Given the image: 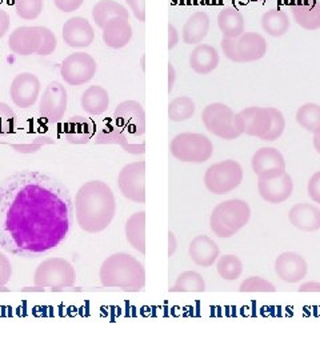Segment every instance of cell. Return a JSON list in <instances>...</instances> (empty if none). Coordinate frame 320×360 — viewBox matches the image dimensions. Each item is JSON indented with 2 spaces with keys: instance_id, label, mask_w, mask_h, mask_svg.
Here are the masks:
<instances>
[{
  "instance_id": "cell-6",
  "label": "cell",
  "mask_w": 320,
  "mask_h": 360,
  "mask_svg": "<svg viewBox=\"0 0 320 360\" xmlns=\"http://www.w3.org/2000/svg\"><path fill=\"white\" fill-rule=\"evenodd\" d=\"M220 46L224 56L235 63L256 62L267 53V41L257 32H244L236 38H223Z\"/></svg>"
},
{
  "instance_id": "cell-24",
  "label": "cell",
  "mask_w": 320,
  "mask_h": 360,
  "mask_svg": "<svg viewBox=\"0 0 320 360\" xmlns=\"http://www.w3.org/2000/svg\"><path fill=\"white\" fill-rule=\"evenodd\" d=\"M288 220L300 231H318L320 230V208L311 203H297L290 210Z\"/></svg>"
},
{
  "instance_id": "cell-54",
  "label": "cell",
  "mask_w": 320,
  "mask_h": 360,
  "mask_svg": "<svg viewBox=\"0 0 320 360\" xmlns=\"http://www.w3.org/2000/svg\"><path fill=\"white\" fill-rule=\"evenodd\" d=\"M252 1H256V3H266L267 0H252Z\"/></svg>"
},
{
  "instance_id": "cell-55",
  "label": "cell",
  "mask_w": 320,
  "mask_h": 360,
  "mask_svg": "<svg viewBox=\"0 0 320 360\" xmlns=\"http://www.w3.org/2000/svg\"><path fill=\"white\" fill-rule=\"evenodd\" d=\"M141 67H143V70H144V56L141 58Z\"/></svg>"
},
{
  "instance_id": "cell-48",
  "label": "cell",
  "mask_w": 320,
  "mask_h": 360,
  "mask_svg": "<svg viewBox=\"0 0 320 360\" xmlns=\"http://www.w3.org/2000/svg\"><path fill=\"white\" fill-rule=\"evenodd\" d=\"M179 39V31L177 30V27L169 23L168 25V50L169 51L178 46Z\"/></svg>"
},
{
  "instance_id": "cell-4",
  "label": "cell",
  "mask_w": 320,
  "mask_h": 360,
  "mask_svg": "<svg viewBox=\"0 0 320 360\" xmlns=\"http://www.w3.org/2000/svg\"><path fill=\"white\" fill-rule=\"evenodd\" d=\"M251 218V208L242 199H230L214 208L210 227L219 238H231L241 231Z\"/></svg>"
},
{
  "instance_id": "cell-42",
  "label": "cell",
  "mask_w": 320,
  "mask_h": 360,
  "mask_svg": "<svg viewBox=\"0 0 320 360\" xmlns=\"http://www.w3.org/2000/svg\"><path fill=\"white\" fill-rule=\"evenodd\" d=\"M286 129V120L282 112L276 108L272 110V124L269 129V134L263 138L264 142H274L282 136L283 132Z\"/></svg>"
},
{
  "instance_id": "cell-31",
  "label": "cell",
  "mask_w": 320,
  "mask_h": 360,
  "mask_svg": "<svg viewBox=\"0 0 320 360\" xmlns=\"http://www.w3.org/2000/svg\"><path fill=\"white\" fill-rule=\"evenodd\" d=\"M117 16L129 19V13L123 4L115 0H101L92 8V19L99 28H103L111 19Z\"/></svg>"
},
{
  "instance_id": "cell-18",
  "label": "cell",
  "mask_w": 320,
  "mask_h": 360,
  "mask_svg": "<svg viewBox=\"0 0 320 360\" xmlns=\"http://www.w3.org/2000/svg\"><path fill=\"white\" fill-rule=\"evenodd\" d=\"M257 191L267 203L279 205L291 198L294 193V181L287 172H284L274 179L257 180Z\"/></svg>"
},
{
  "instance_id": "cell-22",
  "label": "cell",
  "mask_w": 320,
  "mask_h": 360,
  "mask_svg": "<svg viewBox=\"0 0 320 360\" xmlns=\"http://www.w3.org/2000/svg\"><path fill=\"white\" fill-rule=\"evenodd\" d=\"M188 254L196 266L208 269L214 266V263L218 260V257H220V250L218 245L210 236L199 235L192 239L188 247Z\"/></svg>"
},
{
  "instance_id": "cell-8",
  "label": "cell",
  "mask_w": 320,
  "mask_h": 360,
  "mask_svg": "<svg viewBox=\"0 0 320 360\" xmlns=\"http://www.w3.org/2000/svg\"><path fill=\"white\" fill-rule=\"evenodd\" d=\"M171 154L184 163H205L214 154V144L196 132H181L169 143Z\"/></svg>"
},
{
  "instance_id": "cell-40",
  "label": "cell",
  "mask_w": 320,
  "mask_h": 360,
  "mask_svg": "<svg viewBox=\"0 0 320 360\" xmlns=\"http://www.w3.org/2000/svg\"><path fill=\"white\" fill-rule=\"evenodd\" d=\"M241 292H275V285L260 278V276H251L243 281L239 285Z\"/></svg>"
},
{
  "instance_id": "cell-38",
  "label": "cell",
  "mask_w": 320,
  "mask_h": 360,
  "mask_svg": "<svg viewBox=\"0 0 320 360\" xmlns=\"http://www.w3.org/2000/svg\"><path fill=\"white\" fill-rule=\"evenodd\" d=\"M26 142L23 143H11L10 146L13 147L15 151L18 153H22V154H32V153H37L39 151L43 146L46 144H52L53 141L50 139L49 136H46L44 134H38V132H34L31 136H27Z\"/></svg>"
},
{
  "instance_id": "cell-35",
  "label": "cell",
  "mask_w": 320,
  "mask_h": 360,
  "mask_svg": "<svg viewBox=\"0 0 320 360\" xmlns=\"http://www.w3.org/2000/svg\"><path fill=\"white\" fill-rule=\"evenodd\" d=\"M296 122L302 129L308 132H316L320 129V105L316 103H306L296 111Z\"/></svg>"
},
{
  "instance_id": "cell-29",
  "label": "cell",
  "mask_w": 320,
  "mask_h": 360,
  "mask_svg": "<svg viewBox=\"0 0 320 360\" xmlns=\"http://www.w3.org/2000/svg\"><path fill=\"white\" fill-rule=\"evenodd\" d=\"M94 123L83 116H72L64 126L67 141L72 144H84L94 136Z\"/></svg>"
},
{
  "instance_id": "cell-14",
  "label": "cell",
  "mask_w": 320,
  "mask_h": 360,
  "mask_svg": "<svg viewBox=\"0 0 320 360\" xmlns=\"http://www.w3.org/2000/svg\"><path fill=\"white\" fill-rule=\"evenodd\" d=\"M41 91L39 77L32 72H20L13 77L10 96L13 103L19 108H30L38 102Z\"/></svg>"
},
{
  "instance_id": "cell-21",
  "label": "cell",
  "mask_w": 320,
  "mask_h": 360,
  "mask_svg": "<svg viewBox=\"0 0 320 360\" xmlns=\"http://www.w3.org/2000/svg\"><path fill=\"white\" fill-rule=\"evenodd\" d=\"M102 31L104 44L114 50L124 49L132 39V27L128 18L117 16L111 19L103 27Z\"/></svg>"
},
{
  "instance_id": "cell-7",
  "label": "cell",
  "mask_w": 320,
  "mask_h": 360,
  "mask_svg": "<svg viewBox=\"0 0 320 360\" xmlns=\"http://www.w3.org/2000/svg\"><path fill=\"white\" fill-rule=\"evenodd\" d=\"M77 281L74 266L63 257H50L43 260L34 274V283L52 291L72 287Z\"/></svg>"
},
{
  "instance_id": "cell-3",
  "label": "cell",
  "mask_w": 320,
  "mask_h": 360,
  "mask_svg": "<svg viewBox=\"0 0 320 360\" xmlns=\"http://www.w3.org/2000/svg\"><path fill=\"white\" fill-rule=\"evenodd\" d=\"M101 283L108 288L138 292L146 285V270L136 257L117 252L107 257L99 270Z\"/></svg>"
},
{
  "instance_id": "cell-26",
  "label": "cell",
  "mask_w": 320,
  "mask_h": 360,
  "mask_svg": "<svg viewBox=\"0 0 320 360\" xmlns=\"http://www.w3.org/2000/svg\"><path fill=\"white\" fill-rule=\"evenodd\" d=\"M210 31V16L203 11H196L187 19L181 30V38L186 44H199Z\"/></svg>"
},
{
  "instance_id": "cell-45",
  "label": "cell",
  "mask_w": 320,
  "mask_h": 360,
  "mask_svg": "<svg viewBox=\"0 0 320 360\" xmlns=\"http://www.w3.org/2000/svg\"><path fill=\"white\" fill-rule=\"evenodd\" d=\"M84 0H53L55 7L62 13H74L83 6Z\"/></svg>"
},
{
  "instance_id": "cell-9",
  "label": "cell",
  "mask_w": 320,
  "mask_h": 360,
  "mask_svg": "<svg viewBox=\"0 0 320 360\" xmlns=\"http://www.w3.org/2000/svg\"><path fill=\"white\" fill-rule=\"evenodd\" d=\"M243 176V168L236 160H222L207 168L205 188L214 195H226L241 186Z\"/></svg>"
},
{
  "instance_id": "cell-13",
  "label": "cell",
  "mask_w": 320,
  "mask_h": 360,
  "mask_svg": "<svg viewBox=\"0 0 320 360\" xmlns=\"http://www.w3.org/2000/svg\"><path fill=\"white\" fill-rule=\"evenodd\" d=\"M67 105L68 95L65 87L60 82L53 80L46 87V90L43 91V95L40 96L39 114L43 119L51 123H56L63 119L67 112Z\"/></svg>"
},
{
  "instance_id": "cell-46",
  "label": "cell",
  "mask_w": 320,
  "mask_h": 360,
  "mask_svg": "<svg viewBox=\"0 0 320 360\" xmlns=\"http://www.w3.org/2000/svg\"><path fill=\"white\" fill-rule=\"evenodd\" d=\"M126 3L139 22H146V0H126Z\"/></svg>"
},
{
  "instance_id": "cell-36",
  "label": "cell",
  "mask_w": 320,
  "mask_h": 360,
  "mask_svg": "<svg viewBox=\"0 0 320 360\" xmlns=\"http://www.w3.org/2000/svg\"><path fill=\"white\" fill-rule=\"evenodd\" d=\"M217 270L224 281H236L243 272V263L235 255H223L218 257Z\"/></svg>"
},
{
  "instance_id": "cell-49",
  "label": "cell",
  "mask_w": 320,
  "mask_h": 360,
  "mask_svg": "<svg viewBox=\"0 0 320 360\" xmlns=\"http://www.w3.org/2000/svg\"><path fill=\"white\" fill-rule=\"evenodd\" d=\"M299 292H320L319 282H306L299 287Z\"/></svg>"
},
{
  "instance_id": "cell-25",
  "label": "cell",
  "mask_w": 320,
  "mask_h": 360,
  "mask_svg": "<svg viewBox=\"0 0 320 360\" xmlns=\"http://www.w3.org/2000/svg\"><path fill=\"white\" fill-rule=\"evenodd\" d=\"M219 65V53L210 44H199L190 55V67L199 75H208Z\"/></svg>"
},
{
  "instance_id": "cell-37",
  "label": "cell",
  "mask_w": 320,
  "mask_h": 360,
  "mask_svg": "<svg viewBox=\"0 0 320 360\" xmlns=\"http://www.w3.org/2000/svg\"><path fill=\"white\" fill-rule=\"evenodd\" d=\"M13 7L19 18L25 20H35L43 13V0H13Z\"/></svg>"
},
{
  "instance_id": "cell-53",
  "label": "cell",
  "mask_w": 320,
  "mask_h": 360,
  "mask_svg": "<svg viewBox=\"0 0 320 360\" xmlns=\"http://www.w3.org/2000/svg\"><path fill=\"white\" fill-rule=\"evenodd\" d=\"M23 291L25 292H28V291H44V287H40V285H37V287H34V288H31V287H26V288H23Z\"/></svg>"
},
{
  "instance_id": "cell-33",
  "label": "cell",
  "mask_w": 320,
  "mask_h": 360,
  "mask_svg": "<svg viewBox=\"0 0 320 360\" xmlns=\"http://www.w3.org/2000/svg\"><path fill=\"white\" fill-rule=\"evenodd\" d=\"M171 292H205V282L203 276L196 271L181 272L174 287L169 288Z\"/></svg>"
},
{
  "instance_id": "cell-10",
  "label": "cell",
  "mask_w": 320,
  "mask_h": 360,
  "mask_svg": "<svg viewBox=\"0 0 320 360\" xmlns=\"http://www.w3.org/2000/svg\"><path fill=\"white\" fill-rule=\"evenodd\" d=\"M98 71L96 60L86 52L68 55L60 65V77L68 86H83L92 80Z\"/></svg>"
},
{
  "instance_id": "cell-5",
  "label": "cell",
  "mask_w": 320,
  "mask_h": 360,
  "mask_svg": "<svg viewBox=\"0 0 320 360\" xmlns=\"http://www.w3.org/2000/svg\"><path fill=\"white\" fill-rule=\"evenodd\" d=\"M202 122L208 132L224 141H235L243 134L241 116L227 104H208L202 112Z\"/></svg>"
},
{
  "instance_id": "cell-41",
  "label": "cell",
  "mask_w": 320,
  "mask_h": 360,
  "mask_svg": "<svg viewBox=\"0 0 320 360\" xmlns=\"http://www.w3.org/2000/svg\"><path fill=\"white\" fill-rule=\"evenodd\" d=\"M40 31H41V40H40V47L37 55L40 56L51 55L58 47V38L47 27H40Z\"/></svg>"
},
{
  "instance_id": "cell-52",
  "label": "cell",
  "mask_w": 320,
  "mask_h": 360,
  "mask_svg": "<svg viewBox=\"0 0 320 360\" xmlns=\"http://www.w3.org/2000/svg\"><path fill=\"white\" fill-rule=\"evenodd\" d=\"M314 148L316 150L318 154H320V129L314 132Z\"/></svg>"
},
{
  "instance_id": "cell-17",
  "label": "cell",
  "mask_w": 320,
  "mask_h": 360,
  "mask_svg": "<svg viewBox=\"0 0 320 360\" xmlns=\"http://www.w3.org/2000/svg\"><path fill=\"white\" fill-rule=\"evenodd\" d=\"M62 37H63L64 43L68 47L86 49V47H90L94 43L95 31L86 18L74 16L64 23Z\"/></svg>"
},
{
  "instance_id": "cell-28",
  "label": "cell",
  "mask_w": 320,
  "mask_h": 360,
  "mask_svg": "<svg viewBox=\"0 0 320 360\" xmlns=\"http://www.w3.org/2000/svg\"><path fill=\"white\" fill-rule=\"evenodd\" d=\"M126 239L134 250L146 255V212H135L128 218L126 227Z\"/></svg>"
},
{
  "instance_id": "cell-39",
  "label": "cell",
  "mask_w": 320,
  "mask_h": 360,
  "mask_svg": "<svg viewBox=\"0 0 320 360\" xmlns=\"http://www.w3.org/2000/svg\"><path fill=\"white\" fill-rule=\"evenodd\" d=\"M16 115L13 108L4 102H0V138L10 136L15 129Z\"/></svg>"
},
{
  "instance_id": "cell-43",
  "label": "cell",
  "mask_w": 320,
  "mask_h": 360,
  "mask_svg": "<svg viewBox=\"0 0 320 360\" xmlns=\"http://www.w3.org/2000/svg\"><path fill=\"white\" fill-rule=\"evenodd\" d=\"M13 276V264L10 259L3 252H0V287L6 285L11 281Z\"/></svg>"
},
{
  "instance_id": "cell-19",
  "label": "cell",
  "mask_w": 320,
  "mask_h": 360,
  "mask_svg": "<svg viewBox=\"0 0 320 360\" xmlns=\"http://www.w3.org/2000/svg\"><path fill=\"white\" fill-rule=\"evenodd\" d=\"M275 272L286 283H299L307 276V262L296 252H283L275 260Z\"/></svg>"
},
{
  "instance_id": "cell-27",
  "label": "cell",
  "mask_w": 320,
  "mask_h": 360,
  "mask_svg": "<svg viewBox=\"0 0 320 360\" xmlns=\"http://www.w3.org/2000/svg\"><path fill=\"white\" fill-rule=\"evenodd\" d=\"M80 104L87 114L103 115L110 107V95L102 86H91L83 92Z\"/></svg>"
},
{
  "instance_id": "cell-44",
  "label": "cell",
  "mask_w": 320,
  "mask_h": 360,
  "mask_svg": "<svg viewBox=\"0 0 320 360\" xmlns=\"http://www.w3.org/2000/svg\"><path fill=\"white\" fill-rule=\"evenodd\" d=\"M307 191L309 199L320 205V171L315 172L308 180Z\"/></svg>"
},
{
  "instance_id": "cell-1",
  "label": "cell",
  "mask_w": 320,
  "mask_h": 360,
  "mask_svg": "<svg viewBox=\"0 0 320 360\" xmlns=\"http://www.w3.org/2000/svg\"><path fill=\"white\" fill-rule=\"evenodd\" d=\"M70 231L63 195L40 181L7 180L0 186V243L20 254H41L60 245Z\"/></svg>"
},
{
  "instance_id": "cell-2",
  "label": "cell",
  "mask_w": 320,
  "mask_h": 360,
  "mask_svg": "<svg viewBox=\"0 0 320 360\" xmlns=\"http://www.w3.org/2000/svg\"><path fill=\"white\" fill-rule=\"evenodd\" d=\"M115 195L107 183L91 180L79 188L75 196V217L83 231H104L115 218Z\"/></svg>"
},
{
  "instance_id": "cell-23",
  "label": "cell",
  "mask_w": 320,
  "mask_h": 360,
  "mask_svg": "<svg viewBox=\"0 0 320 360\" xmlns=\"http://www.w3.org/2000/svg\"><path fill=\"white\" fill-rule=\"evenodd\" d=\"M290 10L297 26L315 31L320 28V0H293Z\"/></svg>"
},
{
  "instance_id": "cell-30",
  "label": "cell",
  "mask_w": 320,
  "mask_h": 360,
  "mask_svg": "<svg viewBox=\"0 0 320 360\" xmlns=\"http://www.w3.org/2000/svg\"><path fill=\"white\" fill-rule=\"evenodd\" d=\"M218 26L223 34V38H236L244 34L245 22L239 10L233 7H226L219 13Z\"/></svg>"
},
{
  "instance_id": "cell-32",
  "label": "cell",
  "mask_w": 320,
  "mask_h": 360,
  "mask_svg": "<svg viewBox=\"0 0 320 360\" xmlns=\"http://www.w3.org/2000/svg\"><path fill=\"white\" fill-rule=\"evenodd\" d=\"M291 22L288 15L281 8H271L262 16V27L269 37L279 38L288 32Z\"/></svg>"
},
{
  "instance_id": "cell-12",
  "label": "cell",
  "mask_w": 320,
  "mask_h": 360,
  "mask_svg": "<svg viewBox=\"0 0 320 360\" xmlns=\"http://www.w3.org/2000/svg\"><path fill=\"white\" fill-rule=\"evenodd\" d=\"M146 115L141 103L126 101L116 107L114 126L129 141L141 136L146 131Z\"/></svg>"
},
{
  "instance_id": "cell-16",
  "label": "cell",
  "mask_w": 320,
  "mask_h": 360,
  "mask_svg": "<svg viewBox=\"0 0 320 360\" xmlns=\"http://www.w3.org/2000/svg\"><path fill=\"white\" fill-rule=\"evenodd\" d=\"M272 110L274 107H248L242 110L239 116L243 124V134L263 141L272 124Z\"/></svg>"
},
{
  "instance_id": "cell-15",
  "label": "cell",
  "mask_w": 320,
  "mask_h": 360,
  "mask_svg": "<svg viewBox=\"0 0 320 360\" xmlns=\"http://www.w3.org/2000/svg\"><path fill=\"white\" fill-rule=\"evenodd\" d=\"M251 166L257 179H274L286 172L282 153L272 147L259 148L252 156Z\"/></svg>"
},
{
  "instance_id": "cell-47",
  "label": "cell",
  "mask_w": 320,
  "mask_h": 360,
  "mask_svg": "<svg viewBox=\"0 0 320 360\" xmlns=\"http://www.w3.org/2000/svg\"><path fill=\"white\" fill-rule=\"evenodd\" d=\"M11 26V16L10 13L0 8V38H3Z\"/></svg>"
},
{
  "instance_id": "cell-11",
  "label": "cell",
  "mask_w": 320,
  "mask_h": 360,
  "mask_svg": "<svg viewBox=\"0 0 320 360\" xmlns=\"http://www.w3.org/2000/svg\"><path fill=\"white\" fill-rule=\"evenodd\" d=\"M122 195L135 203H146V162H134L122 168L117 176Z\"/></svg>"
},
{
  "instance_id": "cell-50",
  "label": "cell",
  "mask_w": 320,
  "mask_h": 360,
  "mask_svg": "<svg viewBox=\"0 0 320 360\" xmlns=\"http://www.w3.org/2000/svg\"><path fill=\"white\" fill-rule=\"evenodd\" d=\"M177 247H178V240L175 233L172 231L168 232V257H171L175 254Z\"/></svg>"
},
{
  "instance_id": "cell-20",
  "label": "cell",
  "mask_w": 320,
  "mask_h": 360,
  "mask_svg": "<svg viewBox=\"0 0 320 360\" xmlns=\"http://www.w3.org/2000/svg\"><path fill=\"white\" fill-rule=\"evenodd\" d=\"M41 40V31L39 26L18 27L8 38V47L19 56H30L38 53Z\"/></svg>"
},
{
  "instance_id": "cell-51",
  "label": "cell",
  "mask_w": 320,
  "mask_h": 360,
  "mask_svg": "<svg viewBox=\"0 0 320 360\" xmlns=\"http://www.w3.org/2000/svg\"><path fill=\"white\" fill-rule=\"evenodd\" d=\"M175 80H177V71H175L174 65L169 62L168 63V92H171L174 89Z\"/></svg>"
},
{
  "instance_id": "cell-34",
  "label": "cell",
  "mask_w": 320,
  "mask_h": 360,
  "mask_svg": "<svg viewBox=\"0 0 320 360\" xmlns=\"http://www.w3.org/2000/svg\"><path fill=\"white\" fill-rule=\"evenodd\" d=\"M195 102L188 96H178L168 104V117L171 122H186L195 114Z\"/></svg>"
}]
</instances>
